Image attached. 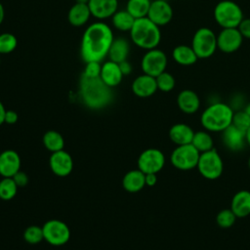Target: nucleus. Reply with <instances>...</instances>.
<instances>
[{
  "label": "nucleus",
  "instance_id": "9d476101",
  "mask_svg": "<svg viewBox=\"0 0 250 250\" xmlns=\"http://www.w3.org/2000/svg\"><path fill=\"white\" fill-rule=\"evenodd\" d=\"M44 239L54 246L65 244L70 238V230L65 223L60 220H49L43 227Z\"/></svg>",
  "mask_w": 250,
  "mask_h": 250
},
{
  "label": "nucleus",
  "instance_id": "c85d7f7f",
  "mask_svg": "<svg viewBox=\"0 0 250 250\" xmlns=\"http://www.w3.org/2000/svg\"><path fill=\"white\" fill-rule=\"evenodd\" d=\"M151 0H128L126 10L135 18L141 19L147 16Z\"/></svg>",
  "mask_w": 250,
  "mask_h": 250
},
{
  "label": "nucleus",
  "instance_id": "cd10ccee",
  "mask_svg": "<svg viewBox=\"0 0 250 250\" xmlns=\"http://www.w3.org/2000/svg\"><path fill=\"white\" fill-rule=\"evenodd\" d=\"M43 145L51 152H56L63 148L64 140L59 132L50 130L43 136Z\"/></svg>",
  "mask_w": 250,
  "mask_h": 250
},
{
  "label": "nucleus",
  "instance_id": "72a5a7b5",
  "mask_svg": "<svg viewBox=\"0 0 250 250\" xmlns=\"http://www.w3.org/2000/svg\"><path fill=\"white\" fill-rule=\"evenodd\" d=\"M236 216L231 209H223L216 216V223L223 229H229L235 223Z\"/></svg>",
  "mask_w": 250,
  "mask_h": 250
},
{
  "label": "nucleus",
  "instance_id": "58836bf2",
  "mask_svg": "<svg viewBox=\"0 0 250 250\" xmlns=\"http://www.w3.org/2000/svg\"><path fill=\"white\" fill-rule=\"evenodd\" d=\"M12 178L14 179L15 183L17 184V186H18L19 188L25 187V186L27 185V183H28V177H27V175H26L24 172L21 171V170H20L19 172H17Z\"/></svg>",
  "mask_w": 250,
  "mask_h": 250
},
{
  "label": "nucleus",
  "instance_id": "a211bd4d",
  "mask_svg": "<svg viewBox=\"0 0 250 250\" xmlns=\"http://www.w3.org/2000/svg\"><path fill=\"white\" fill-rule=\"evenodd\" d=\"M157 90L158 89L155 77L145 73L135 78L132 83L133 93L140 98H148L155 94Z\"/></svg>",
  "mask_w": 250,
  "mask_h": 250
},
{
  "label": "nucleus",
  "instance_id": "37998d69",
  "mask_svg": "<svg viewBox=\"0 0 250 250\" xmlns=\"http://www.w3.org/2000/svg\"><path fill=\"white\" fill-rule=\"evenodd\" d=\"M5 114H6V108L3 103L0 101V125L5 123Z\"/></svg>",
  "mask_w": 250,
  "mask_h": 250
},
{
  "label": "nucleus",
  "instance_id": "ddd939ff",
  "mask_svg": "<svg viewBox=\"0 0 250 250\" xmlns=\"http://www.w3.org/2000/svg\"><path fill=\"white\" fill-rule=\"evenodd\" d=\"M173 14V8L167 0H153L151 1L146 17L161 27L172 21Z\"/></svg>",
  "mask_w": 250,
  "mask_h": 250
},
{
  "label": "nucleus",
  "instance_id": "9b49d317",
  "mask_svg": "<svg viewBox=\"0 0 250 250\" xmlns=\"http://www.w3.org/2000/svg\"><path fill=\"white\" fill-rule=\"evenodd\" d=\"M165 165V156L157 148L144 150L138 158V168L145 174H157Z\"/></svg>",
  "mask_w": 250,
  "mask_h": 250
},
{
  "label": "nucleus",
  "instance_id": "f257e3e1",
  "mask_svg": "<svg viewBox=\"0 0 250 250\" xmlns=\"http://www.w3.org/2000/svg\"><path fill=\"white\" fill-rule=\"evenodd\" d=\"M113 39L112 29L104 21H96L88 25L80 45V55L85 63L102 62L107 57Z\"/></svg>",
  "mask_w": 250,
  "mask_h": 250
},
{
  "label": "nucleus",
  "instance_id": "6ab92c4d",
  "mask_svg": "<svg viewBox=\"0 0 250 250\" xmlns=\"http://www.w3.org/2000/svg\"><path fill=\"white\" fill-rule=\"evenodd\" d=\"M177 105L184 113L192 114L199 109L200 99L194 91L185 89L182 90L177 96Z\"/></svg>",
  "mask_w": 250,
  "mask_h": 250
},
{
  "label": "nucleus",
  "instance_id": "a19ab883",
  "mask_svg": "<svg viewBox=\"0 0 250 250\" xmlns=\"http://www.w3.org/2000/svg\"><path fill=\"white\" fill-rule=\"evenodd\" d=\"M119 64V67H120V69H121V72H122V74L125 76V75H128V74H130L131 72H132V64L126 60V61H123V62H119L118 63Z\"/></svg>",
  "mask_w": 250,
  "mask_h": 250
},
{
  "label": "nucleus",
  "instance_id": "4be33fe9",
  "mask_svg": "<svg viewBox=\"0 0 250 250\" xmlns=\"http://www.w3.org/2000/svg\"><path fill=\"white\" fill-rule=\"evenodd\" d=\"M91 12L86 3H79L76 2L72 5L67 14L68 22L75 27L85 25L91 17Z\"/></svg>",
  "mask_w": 250,
  "mask_h": 250
},
{
  "label": "nucleus",
  "instance_id": "aec40b11",
  "mask_svg": "<svg viewBox=\"0 0 250 250\" xmlns=\"http://www.w3.org/2000/svg\"><path fill=\"white\" fill-rule=\"evenodd\" d=\"M123 76L124 75L122 74L117 62L108 60L102 63L100 77L110 88L118 86L121 83Z\"/></svg>",
  "mask_w": 250,
  "mask_h": 250
},
{
  "label": "nucleus",
  "instance_id": "2eb2a0df",
  "mask_svg": "<svg viewBox=\"0 0 250 250\" xmlns=\"http://www.w3.org/2000/svg\"><path fill=\"white\" fill-rule=\"evenodd\" d=\"M21 168V157L13 149H7L0 153V175L3 178H12Z\"/></svg>",
  "mask_w": 250,
  "mask_h": 250
},
{
  "label": "nucleus",
  "instance_id": "7ed1b4c3",
  "mask_svg": "<svg viewBox=\"0 0 250 250\" xmlns=\"http://www.w3.org/2000/svg\"><path fill=\"white\" fill-rule=\"evenodd\" d=\"M129 32L132 42L137 47L146 51L157 48L161 41L160 26L151 21L147 17L136 19Z\"/></svg>",
  "mask_w": 250,
  "mask_h": 250
},
{
  "label": "nucleus",
  "instance_id": "79ce46f5",
  "mask_svg": "<svg viewBox=\"0 0 250 250\" xmlns=\"http://www.w3.org/2000/svg\"><path fill=\"white\" fill-rule=\"evenodd\" d=\"M145 180H146V186H148V187H153L156 182H157V177H156V174H146V177H145Z\"/></svg>",
  "mask_w": 250,
  "mask_h": 250
},
{
  "label": "nucleus",
  "instance_id": "09e8293b",
  "mask_svg": "<svg viewBox=\"0 0 250 250\" xmlns=\"http://www.w3.org/2000/svg\"><path fill=\"white\" fill-rule=\"evenodd\" d=\"M248 166H249V169H250V157H249V159H248Z\"/></svg>",
  "mask_w": 250,
  "mask_h": 250
},
{
  "label": "nucleus",
  "instance_id": "f704fd0d",
  "mask_svg": "<svg viewBox=\"0 0 250 250\" xmlns=\"http://www.w3.org/2000/svg\"><path fill=\"white\" fill-rule=\"evenodd\" d=\"M23 238L30 244H37L44 239L43 229L38 226H30L25 229L23 232Z\"/></svg>",
  "mask_w": 250,
  "mask_h": 250
},
{
  "label": "nucleus",
  "instance_id": "b1692460",
  "mask_svg": "<svg viewBox=\"0 0 250 250\" xmlns=\"http://www.w3.org/2000/svg\"><path fill=\"white\" fill-rule=\"evenodd\" d=\"M193 135L192 128L185 123L174 124L169 130V138L177 146L191 144Z\"/></svg>",
  "mask_w": 250,
  "mask_h": 250
},
{
  "label": "nucleus",
  "instance_id": "c756f323",
  "mask_svg": "<svg viewBox=\"0 0 250 250\" xmlns=\"http://www.w3.org/2000/svg\"><path fill=\"white\" fill-rule=\"evenodd\" d=\"M191 145L201 153L213 148V139L206 131L195 132L191 141Z\"/></svg>",
  "mask_w": 250,
  "mask_h": 250
},
{
  "label": "nucleus",
  "instance_id": "f03ea898",
  "mask_svg": "<svg viewBox=\"0 0 250 250\" xmlns=\"http://www.w3.org/2000/svg\"><path fill=\"white\" fill-rule=\"evenodd\" d=\"M111 89L100 76L88 77L81 74L79 80V96L82 103L89 108L101 109L107 106L113 99Z\"/></svg>",
  "mask_w": 250,
  "mask_h": 250
},
{
  "label": "nucleus",
  "instance_id": "473e14b6",
  "mask_svg": "<svg viewBox=\"0 0 250 250\" xmlns=\"http://www.w3.org/2000/svg\"><path fill=\"white\" fill-rule=\"evenodd\" d=\"M155 80L157 84V89L165 93L172 91L176 85L175 77L166 70L160 73L158 76H156Z\"/></svg>",
  "mask_w": 250,
  "mask_h": 250
},
{
  "label": "nucleus",
  "instance_id": "c03bdc74",
  "mask_svg": "<svg viewBox=\"0 0 250 250\" xmlns=\"http://www.w3.org/2000/svg\"><path fill=\"white\" fill-rule=\"evenodd\" d=\"M4 19H5V10H4V6L0 2V25L2 24Z\"/></svg>",
  "mask_w": 250,
  "mask_h": 250
},
{
  "label": "nucleus",
  "instance_id": "7c9ffc66",
  "mask_svg": "<svg viewBox=\"0 0 250 250\" xmlns=\"http://www.w3.org/2000/svg\"><path fill=\"white\" fill-rule=\"evenodd\" d=\"M18 188L13 178H3L0 181V198L6 201L13 199L17 194Z\"/></svg>",
  "mask_w": 250,
  "mask_h": 250
},
{
  "label": "nucleus",
  "instance_id": "0eeeda50",
  "mask_svg": "<svg viewBox=\"0 0 250 250\" xmlns=\"http://www.w3.org/2000/svg\"><path fill=\"white\" fill-rule=\"evenodd\" d=\"M196 168L203 178L207 180H216L223 173L224 163L220 154L216 149L212 148L200 153Z\"/></svg>",
  "mask_w": 250,
  "mask_h": 250
},
{
  "label": "nucleus",
  "instance_id": "1a4fd4ad",
  "mask_svg": "<svg viewBox=\"0 0 250 250\" xmlns=\"http://www.w3.org/2000/svg\"><path fill=\"white\" fill-rule=\"evenodd\" d=\"M167 64V55L158 48L147 50L141 60V68L143 73L153 77H156L165 71Z\"/></svg>",
  "mask_w": 250,
  "mask_h": 250
},
{
  "label": "nucleus",
  "instance_id": "bb28decb",
  "mask_svg": "<svg viewBox=\"0 0 250 250\" xmlns=\"http://www.w3.org/2000/svg\"><path fill=\"white\" fill-rule=\"evenodd\" d=\"M135 20L136 19L126 9L121 11L117 10L111 17L112 25L120 31H130Z\"/></svg>",
  "mask_w": 250,
  "mask_h": 250
},
{
  "label": "nucleus",
  "instance_id": "5701e85b",
  "mask_svg": "<svg viewBox=\"0 0 250 250\" xmlns=\"http://www.w3.org/2000/svg\"><path fill=\"white\" fill-rule=\"evenodd\" d=\"M172 58L177 64L183 66L193 65L198 61V58L191 46L187 44H180L174 47L172 51Z\"/></svg>",
  "mask_w": 250,
  "mask_h": 250
},
{
  "label": "nucleus",
  "instance_id": "a18cd8bd",
  "mask_svg": "<svg viewBox=\"0 0 250 250\" xmlns=\"http://www.w3.org/2000/svg\"><path fill=\"white\" fill-rule=\"evenodd\" d=\"M245 140H246V145L250 146V127L245 132Z\"/></svg>",
  "mask_w": 250,
  "mask_h": 250
},
{
  "label": "nucleus",
  "instance_id": "39448f33",
  "mask_svg": "<svg viewBox=\"0 0 250 250\" xmlns=\"http://www.w3.org/2000/svg\"><path fill=\"white\" fill-rule=\"evenodd\" d=\"M213 17L221 28L237 27L244 19L242 9L232 0L219 1L214 7Z\"/></svg>",
  "mask_w": 250,
  "mask_h": 250
},
{
  "label": "nucleus",
  "instance_id": "c9c22d12",
  "mask_svg": "<svg viewBox=\"0 0 250 250\" xmlns=\"http://www.w3.org/2000/svg\"><path fill=\"white\" fill-rule=\"evenodd\" d=\"M231 124L237 129L246 132V130L250 127V116L243 109L236 110L233 113Z\"/></svg>",
  "mask_w": 250,
  "mask_h": 250
},
{
  "label": "nucleus",
  "instance_id": "8fccbe9b",
  "mask_svg": "<svg viewBox=\"0 0 250 250\" xmlns=\"http://www.w3.org/2000/svg\"><path fill=\"white\" fill-rule=\"evenodd\" d=\"M1 56V55H0ZM0 63H1V57H0Z\"/></svg>",
  "mask_w": 250,
  "mask_h": 250
},
{
  "label": "nucleus",
  "instance_id": "412c9836",
  "mask_svg": "<svg viewBox=\"0 0 250 250\" xmlns=\"http://www.w3.org/2000/svg\"><path fill=\"white\" fill-rule=\"evenodd\" d=\"M230 209L236 218H244L250 215V191L242 189L231 198Z\"/></svg>",
  "mask_w": 250,
  "mask_h": 250
},
{
  "label": "nucleus",
  "instance_id": "423d86ee",
  "mask_svg": "<svg viewBox=\"0 0 250 250\" xmlns=\"http://www.w3.org/2000/svg\"><path fill=\"white\" fill-rule=\"evenodd\" d=\"M190 46L198 60L209 59L218 50L217 34L207 26L199 27L192 35Z\"/></svg>",
  "mask_w": 250,
  "mask_h": 250
},
{
  "label": "nucleus",
  "instance_id": "f3484780",
  "mask_svg": "<svg viewBox=\"0 0 250 250\" xmlns=\"http://www.w3.org/2000/svg\"><path fill=\"white\" fill-rule=\"evenodd\" d=\"M222 141L227 148L231 151H239L246 145L245 132L237 129L232 124L222 132Z\"/></svg>",
  "mask_w": 250,
  "mask_h": 250
},
{
  "label": "nucleus",
  "instance_id": "dca6fc26",
  "mask_svg": "<svg viewBox=\"0 0 250 250\" xmlns=\"http://www.w3.org/2000/svg\"><path fill=\"white\" fill-rule=\"evenodd\" d=\"M87 4L91 15L101 21L111 18L118 9V0H89Z\"/></svg>",
  "mask_w": 250,
  "mask_h": 250
},
{
  "label": "nucleus",
  "instance_id": "6e6552de",
  "mask_svg": "<svg viewBox=\"0 0 250 250\" xmlns=\"http://www.w3.org/2000/svg\"><path fill=\"white\" fill-rule=\"evenodd\" d=\"M200 152L191 145L177 146L172 151L170 161L172 165L182 171H188L197 166Z\"/></svg>",
  "mask_w": 250,
  "mask_h": 250
},
{
  "label": "nucleus",
  "instance_id": "4468645a",
  "mask_svg": "<svg viewBox=\"0 0 250 250\" xmlns=\"http://www.w3.org/2000/svg\"><path fill=\"white\" fill-rule=\"evenodd\" d=\"M49 164L52 172L59 177L68 176L73 169L72 157L63 149L52 152Z\"/></svg>",
  "mask_w": 250,
  "mask_h": 250
},
{
  "label": "nucleus",
  "instance_id": "f8f14e48",
  "mask_svg": "<svg viewBox=\"0 0 250 250\" xmlns=\"http://www.w3.org/2000/svg\"><path fill=\"white\" fill-rule=\"evenodd\" d=\"M243 39L237 27L222 28L217 34V48L222 53L231 54L241 47Z\"/></svg>",
  "mask_w": 250,
  "mask_h": 250
},
{
  "label": "nucleus",
  "instance_id": "49530a36",
  "mask_svg": "<svg viewBox=\"0 0 250 250\" xmlns=\"http://www.w3.org/2000/svg\"><path fill=\"white\" fill-rule=\"evenodd\" d=\"M243 110L250 116V103H248V104L245 105V107H244Z\"/></svg>",
  "mask_w": 250,
  "mask_h": 250
},
{
  "label": "nucleus",
  "instance_id": "de8ad7c7",
  "mask_svg": "<svg viewBox=\"0 0 250 250\" xmlns=\"http://www.w3.org/2000/svg\"><path fill=\"white\" fill-rule=\"evenodd\" d=\"M89 0H76V2H79V3H88Z\"/></svg>",
  "mask_w": 250,
  "mask_h": 250
},
{
  "label": "nucleus",
  "instance_id": "ea45409f",
  "mask_svg": "<svg viewBox=\"0 0 250 250\" xmlns=\"http://www.w3.org/2000/svg\"><path fill=\"white\" fill-rule=\"evenodd\" d=\"M19 119V115L15 110H6L5 114V123L7 124H15Z\"/></svg>",
  "mask_w": 250,
  "mask_h": 250
},
{
  "label": "nucleus",
  "instance_id": "e433bc0d",
  "mask_svg": "<svg viewBox=\"0 0 250 250\" xmlns=\"http://www.w3.org/2000/svg\"><path fill=\"white\" fill-rule=\"evenodd\" d=\"M101 68H102L101 62H89L85 63V67L82 74L88 77H98L101 74Z\"/></svg>",
  "mask_w": 250,
  "mask_h": 250
},
{
  "label": "nucleus",
  "instance_id": "2f4dec72",
  "mask_svg": "<svg viewBox=\"0 0 250 250\" xmlns=\"http://www.w3.org/2000/svg\"><path fill=\"white\" fill-rule=\"evenodd\" d=\"M17 46L18 39L14 34L10 32L0 34V55H7L14 52Z\"/></svg>",
  "mask_w": 250,
  "mask_h": 250
},
{
  "label": "nucleus",
  "instance_id": "a878e982",
  "mask_svg": "<svg viewBox=\"0 0 250 250\" xmlns=\"http://www.w3.org/2000/svg\"><path fill=\"white\" fill-rule=\"evenodd\" d=\"M146 174L140 169L127 172L122 180V186L126 191L138 192L146 186Z\"/></svg>",
  "mask_w": 250,
  "mask_h": 250
},
{
  "label": "nucleus",
  "instance_id": "4c0bfd02",
  "mask_svg": "<svg viewBox=\"0 0 250 250\" xmlns=\"http://www.w3.org/2000/svg\"><path fill=\"white\" fill-rule=\"evenodd\" d=\"M237 29L244 39H250V19L244 18L237 26Z\"/></svg>",
  "mask_w": 250,
  "mask_h": 250
},
{
  "label": "nucleus",
  "instance_id": "20e7f679",
  "mask_svg": "<svg viewBox=\"0 0 250 250\" xmlns=\"http://www.w3.org/2000/svg\"><path fill=\"white\" fill-rule=\"evenodd\" d=\"M234 110L229 104L215 102L209 104L200 116V122L209 132H223L231 125Z\"/></svg>",
  "mask_w": 250,
  "mask_h": 250
},
{
  "label": "nucleus",
  "instance_id": "393cba45",
  "mask_svg": "<svg viewBox=\"0 0 250 250\" xmlns=\"http://www.w3.org/2000/svg\"><path fill=\"white\" fill-rule=\"evenodd\" d=\"M129 53H130V44L128 40H126L123 37H117L113 39L110 45L107 58L108 60L119 63L127 60Z\"/></svg>",
  "mask_w": 250,
  "mask_h": 250
}]
</instances>
